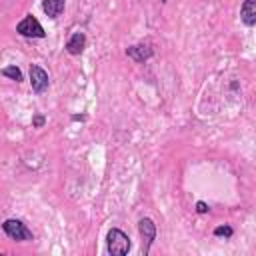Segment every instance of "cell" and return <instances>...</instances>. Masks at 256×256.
Returning a JSON list of instances; mask_svg holds the SVG:
<instances>
[{
    "label": "cell",
    "instance_id": "cell-10",
    "mask_svg": "<svg viewBox=\"0 0 256 256\" xmlns=\"http://www.w3.org/2000/svg\"><path fill=\"white\" fill-rule=\"evenodd\" d=\"M2 74H4V76H8V78H12V80H16V82H20V80H22V72H20L16 66H6V68L2 70Z\"/></svg>",
    "mask_w": 256,
    "mask_h": 256
},
{
    "label": "cell",
    "instance_id": "cell-1",
    "mask_svg": "<svg viewBox=\"0 0 256 256\" xmlns=\"http://www.w3.org/2000/svg\"><path fill=\"white\" fill-rule=\"evenodd\" d=\"M128 250H130V238L122 230L112 228L108 232V252L112 256H124L128 254Z\"/></svg>",
    "mask_w": 256,
    "mask_h": 256
},
{
    "label": "cell",
    "instance_id": "cell-3",
    "mask_svg": "<svg viewBox=\"0 0 256 256\" xmlns=\"http://www.w3.org/2000/svg\"><path fill=\"white\" fill-rule=\"evenodd\" d=\"M16 30H18L22 36H30V38H42V36H44V30H42L40 22H38L36 18H32V16H26V18L16 26Z\"/></svg>",
    "mask_w": 256,
    "mask_h": 256
},
{
    "label": "cell",
    "instance_id": "cell-5",
    "mask_svg": "<svg viewBox=\"0 0 256 256\" xmlns=\"http://www.w3.org/2000/svg\"><path fill=\"white\" fill-rule=\"evenodd\" d=\"M30 84H32L34 92H44L48 88V74L40 66H32L30 68Z\"/></svg>",
    "mask_w": 256,
    "mask_h": 256
},
{
    "label": "cell",
    "instance_id": "cell-8",
    "mask_svg": "<svg viewBox=\"0 0 256 256\" xmlns=\"http://www.w3.org/2000/svg\"><path fill=\"white\" fill-rule=\"evenodd\" d=\"M42 8H44V12H46L50 18H56V16H60V12L64 10V0H44V2H42Z\"/></svg>",
    "mask_w": 256,
    "mask_h": 256
},
{
    "label": "cell",
    "instance_id": "cell-11",
    "mask_svg": "<svg viewBox=\"0 0 256 256\" xmlns=\"http://www.w3.org/2000/svg\"><path fill=\"white\" fill-rule=\"evenodd\" d=\"M214 234L216 236H232V228L230 226H220V228L214 230Z\"/></svg>",
    "mask_w": 256,
    "mask_h": 256
},
{
    "label": "cell",
    "instance_id": "cell-7",
    "mask_svg": "<svg viewBox=\"0 0 256 256\" xmlns=\"http://www.w3.org/2000/svg\"><path fill=\"white\" fill-rule=\"evenodd\" d=\"M84 44H86V38H84V34L82 32H78V34H74L70 40H68V44H66V50L70 52V54H80L82 50H84Z\"/></svg>",
    "mask_w": 256,
    "mask_h": 256
},
{
    "label": "cell",
    "instance_id": "cell-6",
    "mask_svg": "<svg viewBox=\"0 0 256 256\" xmlns=\"http://www.w3.org/2000/svg\"><path fill=\"white\" fill-rule=\"evenodd\" d=\"M240 16H242V22L246 26H252L256 22V0H244V6L240 10Z\"/></svg>",
    "mask_w": 256,
    "mask_h": 256
},
{
    "label": "cell",
    "instance_id": "cell-4",
    "mask_svg": "<svg viewBox=\"0 0 256 256\" xmlns=\"http://www.w3.org/2000/svg\"><path fill=\"white\" fill-rule=\"evenodd\" d=\"M138 230H140V236H142L144 254H148L150 244H152V240H154V236H156V226H154V222H152L150 218H142V220L138 222Z\"/></svg>",
    "mask_w": 256,
    "mask_h": 256
},
{
    "label": "cell",
    "instance_id": "cell-2",
    "mask_svg": "<svg viewBox=\"0 0 256 256\" xmlns=\"http://www.w3.org/2000/svg\"><path fill=\"white\" fill-rule=\"evenodd\" d=\"M2 228H4V232H6L10 238H14V240H30V238H32L30 230H28L20 220L10 218V220H6V222L2 224Z\"/></svg>",
    "mask_w": 256,
    "mask_h": 256
},
{
    "label": "cell",
    "instance_id": "cell-9",
    "mask_svg": "<svg viewBox=\"0 0 256 256\" xmlns=\"http://www.w3.org/2000/svg\"><path fill=\"white\" fill-rule=\"evenodd\" d=\"M128 56H132L134 60L140 62V60L152 56V50H150L148 46H132V48H128Z\"/></svg>",
    "mask_w": 256,
    "mask_h": 256
},
{
    "label": "cell",
    "instance_id": "cell-12",
    "mask_svg": "<svg viewBox=\"0 0 256 256\" xmlns=\"http://www.w3.org/2000/svg\"><path fill=\"white\" fill-rule=\"evenodd\" d=\"M196 210H198L200 214H204V212H208V206H206L204 202H198V204H196Z\"/></svg>",
    "mask_w": 256,
    "mask_h": 256
},
{
    "label": "cell",
    "instance_id": "cell-13",
    "mask_svg": "<svg viewBox=\"0 0 256 256\" xmlns=\"http://www.w3.org/2000/svg\"><path fill=\"white\" fill-rule=\"evenodd\" d=\"M42 122H44V120H42V116H38V118H34V124H36V126H40Z\"/></svg>",
    "mask_w": 256,
    "mask_h": 256
}]
</instances>
